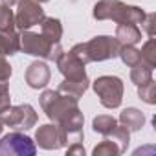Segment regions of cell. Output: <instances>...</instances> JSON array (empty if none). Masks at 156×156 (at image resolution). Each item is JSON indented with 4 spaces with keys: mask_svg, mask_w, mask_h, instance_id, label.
I'll use <instances>...</instances> for the list:
<instances>
[{
    "mask_svg": "<svg viewBox=\"0 0 156 156\" xmlns=\"http://www.w3.org/2000/svg\"><path fill=\"white\" fill-rule=\"evenodd\" d=\"M99 103L105 108H118L123 101V81L118 75H101L92 83Z\"/></svg>",
    "mask_w": 156,
    "mask_h": 156,
    "instance_id": "obj_5",
    "label": "cell"
},
{
    "mask_svg": "<svg viewBox=\"0 0 156 156\" xmlns=\"http://www.w3.org/2000/svg\"><path fill=\"white\" fill-rule=\"evenodd\" d=\"M88 87H90V81L88 79H73V81H70V79H64L61 85H59V92H62V94H66V96H72V98H75V99H79V98H83V94L88 90Z\"/></svg>",
    "mask_w": 156,
    "mask_h": 156,
    "instance_id": "obj_15",
    "label": "cell"
},
{
    "mask_svg": "<svg viewBox=\"0 0 156 156\" xmlns=\"http://www.w3.org/2000/svg\"><path fill=\"white\" fill-rule=\"evenodd\" d=\"M152 66H149L147 62H138V64H134V66H130V81L136 85V87H140V85H145L147 81H151L152 79Z\"/></svg>",
    "mask_w": 156,
    "mask_h": 156,
    "instance_id": "obj_17",
    "label": "cell"
},
{
    "mask_svg": "<svg viewBox=\"0 0 156 156\" xmlns=\"http://www.w3.org/2000/svg\"><path fill=\"white\" fill-rule=\"evenodd\" d=\"M118 125V119L114 116H108V114H101V116H96L94 121H92V129L94 132L101 134V136H107L114 130V127Z\"/></svg>",
    "mask_w": 156,
    "mask_h": 156,
    "instance_id": "obj_18",
    "label": "cell"
},
{
    "mask_svg": "<svg viewBox=\"0 0 156 156\" xmlns=\"http://www.w3.org/2000/svg\"><path fill=\"white\" fill-rule=\"evenodd\" d=\"M2 130H4V121H2V118H0V134H2Z\"/></svg>",
    "mask_w": 156,
    "mask_h": 156,
    "instance_id": "obj_30",
    "label": "cell"
},
{
    "mask_svg": "<svg viewBox=\"0 0 156 156\" xmlns=\"http://www.w3.org/2000/svg\"><path fill=\"white\" fill-rule=\"evenodd\" d=\"M26 85L33 90H39V88H44L48 83H50V77H51V72L48 68L46 62L42 61H35L28 66L26 70Z\"/></svg>",
    "mask_w": 156,
    "mask_h": 156,
    "instance_id": "obj_10",
    "label": "cell"
},
{
    "mask_svg": "<svg viewBox=\"0 0 156 156\" xmlns=\"http://www.w3.org/2000/svg\"><path fill=\"white\" fill-rule=\"evenodd\" d=\"M35 140H37V145L41 149H46V151H57L62 147L61 134H59V129L55 123L53 125L51 123L41 125L35 132Z\"/></svg>",
    "mask_w": 156,
    "mask_h": 156,
    "instance_id": "obj_11",
    "label": "cell"
},
{
    "mask_svg": "<svg viewBox=\"0 0 156 156\" xmlns=\"http://www.w3.org/2000/svg\"><path fill=\"white\" fill-rule=\"evenodd\" d=\"M41 33L51 42H61V37H62V24H61V20L53 19V17H44L41 20Z\"/></svg>",
    "mask_w": 156,
    "mask_h": 156,
    "instance_id": "obj_16",
    "label": "cell"
},
{
    "mask_svg": "<svg viewBox=\"0 0 156 156\" xmlns=\"http://www.w3.org/2000/svg\"><path fill=\"white\" fill-rule=\"evenodd\" d=\"M55 62H57L59 72L64 75V79H70V81H73V79H88L87 70H85V62L75 53L62 51Z\"/></svg>",
    "mask_w": 156,
    "mask_h": 156,
    "instance_id": "obj_9",
    "label": "cell"
},
{
    "mask_svg": "<svg viewBox=\"0 0 156 156\" xmlns=\"http://www.w3.org/2000/svg\"><path fill=\"white\" fill-rule=\"evenodd\" d=\"M9 105H11L9 87H8V83H0V114H2Z\"/></svg>",
    "mask_w": 156,
    "mask_h": 156,
    "instance_id": "obj_25",
    "label": "cell"
},
{
    "mask_svg": "<svg viewBox=\"0 0 156 156\" xmlns=\"http://www.w3.org/2000/svg\"><path fill=\"white\" fill-rule=\"evenodd\" d=\"M37 2H41V4H42V2H50V0H37Z\"/></svg>",
    "mask_w": 156,
    "mask_h": 156,
    "instance_id": "obj_31",
    "label": "cell"
},
{
    "mask_svg": "<svg viewBox=\"0 0 156 156\" xmlns=\"http://www.w3.org/2000/svg\"><path fill=\"white\" fill-rule=\"evenodd\" d=\"M140 53H141V61L143 62H147L152 68L156 66V41H154V37H149V41L141 46Z\"/></svg>",
    "mask_w": 156,
    "mask_h": 156,
    "instance_id": "obj_23",
    "label": "cell"
},
{
    "mask_svg": "<svg viewBox=\"0 0 156 156\" xmlns=\"http://www.w3.org/2000/svg\"><path fill=\"white\" fill-rule=\"evenodd\" d=\"M103 138H108V140H112L119 149H121V152H125L127 151V147H129V143H130V130L127 129V127H123V125H116L114 127V130L110 132V134H107V136H103Z\"/></svg>",
    "mask_w": 156,
    "mask_h": 156,
    "instance_id": "obj_19",
    "label": "cell"
},
{
    "mask_svg": "<svg viewBox=\"0 0 156 156\" xmlns=\"http://www.w3.org/2000/svg\"><path fill=\"white\" fill-rule=\"evenodd\" d=\"M72 2H75V0H72Z\"/></svg>",
    "mask_w": 156,
    "mask_h": 156,
    "instance_id": "obj_32",
    "label": "cell"
},
{
    "mask_svg": "<svg viewBox=\"0 0 156 156\" xmlns=\"http://www.w3.org/2000/svg\"><path fill=\"white\" fill-rule=\"evenodd\" d=\"M138 96L147 105H154L156 103V83H154V79L147 81L145 85H140L138 87Z\"/></svg>",
    "mask_w": 156,
    "mask_h": 156,
    "instance_id": "obj_24",
    "label": "cell"
},
{
    "mask_svg": "<svg viewBox=\"0 0 156 156\" xmlns=\"http://www.w3.org/2000/svg\"><path fill=\"white\" fill-rule=\"evenodd\" d=\"M0 118H2L4 125H8L13 130H30L37 123V112L28 103L15 105V107L9 105L2 114H0Z\"/></svg>",
    "mask_w": 156,
    "mask_h": 156,
    "instance_id": "obj_6",
    "label": "cell"
},
{
    "mask_svg": "<svg viewBox=\"0 0 156 156\" xmlns=\"http://www.w3.org/2000/svg\"><path fill=\"white\" fill-rule=\"evenodd\" d=\"M92 154H94V156H118V154H123V152H121V149H119L112 140L105 138L99 145L94 147Z\"/></svg>",
    "mask_w": 156,
    "mask_h": 156,
    "instance_id": "obj_21",
    "label": "cell"
},
{
    "mask_svg": "<svg viewBox=\"0 0 156 156\" xmlns=\"http://www.w3.org/2000/svg\"><path fill=\"white\" fill-rule=\"evenodd\" d=\"M0 51L6 57L15 55V53L20 51V33H17V30L0 31Z\"/></svg>",
    "mask_w": 156,
    "mask_h": 156,
    "instance_id": "obj_14",
    "label": "cell"
},
{
    "mask_svg": "<svg viewBox=\"0 0 156 156\" xmlns=\"http://www.w3.org/2000/svg\"><path fill=\"white\" fill-rule=\"evenodd\" d=\"M123 127H127L130 132H136V130H141V127L145 125V116L141 110L134 108V107H129L125 108L121 114H119V119H118Z\"/></svg>",
    "mask_w": 156,
    "mask_h": 156,
    "instance_id": "obj_13",
    "label": "cell"
},
{
    "mask_svg": "<svg viewBox=\"0 0 156 156\" xmlns=\"http://www.w3.org/2000/svg\"><path fill=\"white\" fill-rule=\"evenodd\" d=\"M121 44L118 42L116 37L110 35H98L87 42H79L75 44L70 51L75 53L85 64L87 62H101V61H108L118 57Z\"/></svg>",
    "mask_w": 156,
    "mask_h": 156,
    "instance_id": "obj_2",
    "label": "cell"
},
{
    "mask_svg": "<svg viewBox=\"0 0 156 156\" xmlns=\"http://www.w3.org/2000/svg\"><path fill=\"white\" fill-rule=\"evenodd\" d=\"M35 152V141L20 130L9 132L0 140V156H33Z\"/></svg>",
    "mask_w": 156,
    "mask_h": 156,
    "instance_id": "obj_7",
    "label": "cell"
},
{
    "mask_svg": "<svg viewBox=\"0 0 156 156\" xmlns=\"http://www.w3.org/2000/svg\"><path fill=\"white\" fill-rule=\"evenodd\" d=\"M66 154H79V156H85V147H83V141L70 143V145L66 147Z\"/></svg>",
    "mask_w": 156,
    "mask_h": 156,
    "instance_id": "obj_28",
    "label": "cell"
},
{
    "mask_svg": "<svg viewBox=\"0 0 156 156\" xmlns=\"http://www.w3.org/2000/svg\"><path fill=\"white\" fill-rule=\"evenodd\" d=\"M118 57H119L127 66H134V64L141 62V53H140V50H136L134 46H129V44L119 48Z\"/></svg>",
    "mask_w": 156,
    "mask_h": 156,
    "instance_id": "obj_22",
    "label": "cell"
},
{
    "mask_svg": "<svg viewBox=\"0 0 156 156\" xmlns=\"http://www.w3.org/2000/svg\"><path fill=\"white\" fill-rule=\"evenodd\" d=\"M141 28L147 31L149 37H154V13H147L143 22H141Z\"/></svg>",
    "mask_w": 156,
    "mask_h": 156,
    "instance_id": "obj_27",
    "label": "cell"
},
{
    "mask_svg": "<svg viewBox=\"0 0 156 156\" xmlns=\"http://www.w3.org/2000/svg\"><path fill=\"white\" fill-rule=\"evenodd\" d=\"M17 30L15 26V13L11 6L0 2V31H13Z\"/></svg>",
    "mask_w": 156,
    "mask_h": 156,
    "instance_id": "obj_20",
    "label": "cell"
},
{
    "mask_svg": "<svg viewBox=\"0 0 156 156\" xmlns=\"http://www.w3.org/2000/svg\"><path fill=\"white\" fill-rule=\"evenodd\" d=\"M20 50L28 55L41 57L46 61H57L62 53L61 42H51L42 33H33L30 30H24L20 33Z\"/></svg>",
    "mask_w": 156,
    "mask_h": 156,
    "instance_id": "obj_4",
    "label": "cell"
},
{
    "mask_svg": "<svg viewBox=\"0 0 156 156\" xmlns=\"http://www.w3.org/2000/svg\"><path fill=\"white\" fill-rule=\"evenodd\" d=\"M118 42L121 46H136L138 42H141V30L138 28V24H130V22H121L116 26V35Z\"/></svg>",
    "mask_w": 156,
    "mask_h": 156,
    "instance_id": "obj_12",
    "label": "cell"
},
{
    "mask_svg": "<svg viewBox=\"0 0 156 156\" xmlns=\"http://www.w3.org/2000/svg\"><path fill=\"white\" fill-rule=\"evenodd\" d=\"M17 8L19 9L15 13V26L20 31L41 24V20L44 19V9L41 8V2H37V0H19Z\"/></svg>",
    "mask_w": 156,
    "mask_h": 156,
    "instance_id": "obj_8",
    "label": "cell"
},
{
    "mask_svg": "<svg viewBox=\"0 0 156 156\" xmlns=\"http://www.w3.org/2000/svg\"><path fill=\"white\" fill-rule=\"evenodd\" d=\"M11 64L6 61V55L0 51V83H6L9 77H11Z\"/></svg>",
    "mask_w": 156,
    "mask_h": 156,
    "instance_id": "obj_26",
    "label": "cell"
},
{
    "mask_svg": "<svg viewBox=\"0 0 156 156\" xmlns=\"http://www.w3.org/2000/svg\"><path fill=\"white\" fill-rule=\"evenodd\" d=\"M72 96H66L59 90H44L41 94V107L44 114L57 125L62 147H68L70 143L83 141V123L85 116L79 110V105Z\"/></svg>",
    "mask_w": 156,
    "mask_h": 156,
    "instance_id": "obj_1",
    "label": "cell"
},
{
    "mask_svg": "<svg viewBox=\"0 0 156 156\" xmlns=\"http://www.w3.org/2000/svg\"><path fill=\"white\" fill-rule=\"evenodd\" d=\"M0 2H4V4H8V6H15L19 0H0Z\"/></svg>",
    "mask_w": 156,
    "mask_h": 156,
    "instance_id": "obj_29",
    "label": "cell"
},
{
    "mask_svg": "<svg viewBox=\"0 0 156 156\" xmlns=\"http://www.w3.org/2000/svg\"><path fill=\"white\" fill-rule=\"evenodd\" d=\"M92 15L96 20H114L118 24H121V22L141 24L147 13L138 6L123 4L121 0H99L94 6Z\"/></svg>",
    "mask_w": 156,
    "mask_h": 156,
    "instance_id": "obj_3",
    "label": "cell"
}]
</instances>
